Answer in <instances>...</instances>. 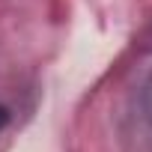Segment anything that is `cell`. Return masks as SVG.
<instances>
[{
  "mask_svg": "<svg viewBox=\"0 0 152 152\" xmlns=\"http://www.w3.org/2000/svg\"><path fill=\"white\" fill-rule=\"evenodd\" d=\"M6 122H9V113H6V107H0V131L6 128Z\"/></svg>",
  "mask_w": 152,
  "mask_h": 152,
  "instance_id": "6da1fadb",
  "label": "cell"
}]
</instances>
